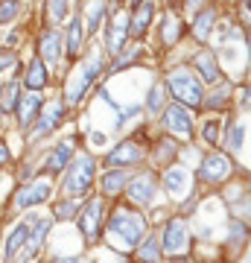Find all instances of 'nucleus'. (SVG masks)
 Segmentation results:
<instances>
[{
	"instance_id": "nucleus-14",
	"label": "nucleus",
	"mask_w": 251,
	"mask_h": 263,
	"mask_svg": "<svg viewBox=\"0 0 251 263\" xmlns=\"http://www.w3.org/2000/svg\"><path fill=\"white\" fill-rule=\"evenodd\" d=\"M50 196H53V184L47 179H35V181H29L24 190H18L15 208L18 211H29V208H38V205H44V202H50Z\"/></svg>"
},
{
	"instance_id": "nucleus-26",
	"label": "nucleus",
	"mask_w": 251,
	"mask_h": 263,
	"mask_svg": "<svg viewBox=\"0 0 251 263\" xmlns=\"http://www.w3.org/2000/svg\"><path fill=\"white\" fill-rule=\"evenodd\" d=\"M210 88H214V91L205 94L202 108H207V111H222L225 105H228V100H231V94H234V85L228 82V79H222V82L210 85Z\"/></svg>"
},
{
	"instance_id": "nucleus-36",
	"label": "nucleus",
	"mask_w": 251,
	"mask_h": 263,
	"mask_svg": "<svg viewBox=\"0 0 251 263\" xmlns=\"http://www.w3.org/2000/svg\"><path fill=\"white\" fill-rule=\"evenodd\" d=\"M155 161H161V164H167V158L172 161L178 155V143H172V141H161L158 146H155Z\"/></svg>"
},
{
	"instance_id": "nucleus-12",
	"label": "nucleus",
	"mask_w": 251,
	"mask_h": 263,
	"mask_svg": "<svg viewBox=\"0 0 251 263\" xmlns=\"http://www.w3.org/2000/svg\"><path fill=\"white\" fill-rule=\"evenodd\" d=\"M62 56H65V38H62L59 27L44 29V32L38 35V59H41L47 67L56 70L59 62H62Z\"/></svg>"
},
{
	"instance_id": "nucleus-20",
	"label": "nucleus",
	"mask_w": 251,
	"mask_h": 263,
	"mask_svg": "<svg viewBox=\"0 0 251 263\" xmlns=\"http://www.w3.org/2000/svg\"><path fill=\"white\" fill-rule=\"evenodd\" d=\"M65 38V56H70L76 62V56H82V47H85V27H82V15H70L67 18V29L62 32Z\"/></svg>"
},
{
	"instance_id": "nucleus-31",
	"label": "nucleus",
	"mask_w": 251,
	"mask_h": 263,
	"mask_svg": "<svg viewBox=\"0 0 251 263\" xmlns=\"http://www.w3.org/2000/svg\"><path fill=\"white\" fill-rule=\"evenodd\" d=\"M70 6H73V0H47V24L59 27L62 21H67L70 18Z\"/></svg>"
},
{
	"instance_id": "nucleus-38",
	"label": "nucleus",
	"mask_w": 251,
	"mask_h": 263,
	"mask_svg": "<svg viewBox=\"0 0 251 263\" xmlns=\"http://www.w3.org/2000/svg\"><path fill=\"white\" fill-rule=\"evenodd\" d=\"M12 67H18V56L12 53V50H0V73H6V70H12Z\"/></svg>"
},
{
	"instance_id": "nucleus-22",
	"label": "nucleus",
	"mask_w": 251,
	"mask_h": 263,
	"mask_svg": "<svg viewBox=\"0 0 251 263\" xmlns=\"http://www.w3.org/2000/svg\"><path fill=\"white\" fill-rule=\"evenodd\" d=\"M50 85V67L41 62V59H29L27 70H24V88L27 91H44Z\"/></svg>"
},
{
	"instance_id": "nucleus-30",
	"label": "nucleus",
	"mask_w": 251,
	"mask_h": 263,
	"mask_svg": "<svg viewBox=\"0 0 251 263\" xmlns=\"http://www.w3.org/2000/svg\"><path fill=\"white\" fill-rule=\"evenodd\" d=\"M134 249H138V260L140 263H158L161 260V246H158V237L155 234L140 237V243L134 246Z\"/></svg>"
},
{
	"instance_id": "nucleus-6",
	"label": "nucleus",
	"mask_w": 251,
	"mask_h": 263,
	"mask_svg": "<svg viewBox=\"0 0 251 263\" xmlns=\"http://www.w3.org/2000/svg\"><path fill=\"white\" fill-rule=\"evenodd\" d=\"M103 216H105V196H91L85 205H79L76 226H79V231H82V237H85L88 246H96V240H100Z\"/></svg>"
},
{
	"instance_id": "nucleus-1",
	"label": "nucleus",
	"mask_w": 251,
	"mask_h": 263,
	"mask_svg": "<svg viewBox=\"0 0 251 263\" xmlns=\"http://www.w3.org/2000/svg\"><path fill=\"white\" fill-rule=\"evenodd\" d=\"M103 70H105V50L93 47L88 56L79 59L65 79V97H62L65 108H76V105L82 103L85 94L91 91V85L103 76Z\"/></svg>"
},
{
	"instance_id": "nucleus-2",
	"label": "nucleus",
	"mask_w": 251,
	"mask_h": 263,
	"mask_svg": "<svg viewBox=\"0 0 251 263\" xmlns=\"http://www.w3.org/2000/svg\"><path fill=\"white\" fill-rule=\"evenodd\" d=\"M146 228H149V222L143 214H138L129 205H117L111 211V216H108V240H111V249H117V252L134 249L140 243V237L146 234Z\"/></svg>"
},
{
	"instance_id": "nucleus-15",
	"label": "nucleus",
	"mask_w": 251,
	"mask_h": 263,
	"mask_svg": "<svg viewBox=\"0 0 251 263\" xmlns=\"http://www.w3.org/2000/svg\"><path fill=\"white\" fill-rule=\"evenodd\" d=\"M196 70V76L202 79L205 85H216V82H222L225 73H222V67H219V59H216L214 50H199L193 56V65H190Z\"/></svg>"
},
{
	"instance_id": "nucleus-35",
	"label": "nucleus",
	"mask_w": 251,
	"mask_h": 263,
	"mask_svg": "<svg viewBox=\"0 0 251 263\" xmlns=\"http://www.w3.org/2000/svg\"><path fill=\"white\" fill-rule=\"evenodd\" d=\"M219 138H222V123H219V117H216V120H205V123H202V141H205L210 149H216Z\"/></svg>"
},
{
	"instance_id": "nucleus-19",
	"label": "nucleus",
	"mask_w": 251,
	"mask_h": 263,
	"mask_svg": "<svg viewBox=\"0 0 251 263\" xmlns=\"http://www.w3.org/2000/svg\"><path fill=\"white\" fill-rule=\"evenodd\" d=\"M70 158H73V138H65V141H59L53 149L47 152L41 173H47V176H59V173L70 164Z\"/></svg>"
},
{
	"instance_id": "nucleus-44",
	"label": "nucleus",
	"mask_w": 251,
	"mask_h": 263,
	"mask_svg": "<svg viewBox=\"0 0 251 263\" xmlns=\"http://www.w3.org/2000/svg\"><path fill=\"white\" fill-rule=\"evenodd\" d=\"M0 88H3V85H0Z\"/></svg>"
},
{
	"instance_id": "nucleus-24",
	"label": "nucleus",
	"mask_w": 251,
	"mask_h": 263,
	"mask_svg": "<svg viewBox=\"0 0 251 263\" xmlns=\"http://www.w3.org/2000/svg\"><path fill=\"white\" fill-rule=\"evenodd\" d=\"M245 135H248L245 120H234V123H228V132H225V138H219V143L225 146L228 155H240L242 146H245Z\"/></svg>"
},
{
	"instance_id": "nucleus-8",
	"label": "nucleus",
	"mask_w": 251,
	"mask_h": 263,
	"mask_svg": "<svg viewBox=\"0 0 251 263\" xmlns=\"http://www.w3.org/2000/svg\"><path fill=\"white\" fill-rule=\"evenodd\" d=\"M123 190H126V196H129L131 205L152 208L155 205V196H158V176L149 173V170H143L138 176H129V181H126Z\"/></svg>"
},
{
	"instance_id": "nucleus-23",
	"label": "nucleus",
	"mask_w": 251,
	"mask_h": 263,
	"mask_svg": "<svg viewBox=\"0 0 251 263\" xmlns=\"http://www.w3.org/2000/svg\"><path fill=\"white\" fill-rule=\"evenodd\" d=\"M129 170L126 167H111L108 173H103V179H100V193H103L105 199H114L120 196L123 187H126V181H129Z\"/></svg>"
},
{
	"instance_id": "nucleus-11",
	"label": "nucleus",
	"mask_w": 251,
	"mask_h": 263,
	"mask_svg": "<svg viewBox=\"0 0 251 263\" xmlns=\"http://www.w3.org/2000/svg\"><path fill=\"white\" fill-rule=\"evenodd\" d=\"M146 152L149 149L140 141L126 138V141H120L108 155H105V164H108V167H134V164H143V161H146Z\"/></svg>"
},
{
	"instance_id": "nucleus-13",
	"label": "nucleus",
	"mask_w": 251,
	"mask_h": 263,
	"mask_svg": "<svg viewBox=\"0 0 251 263\" xmlns=\"http://www.w3.org/2000/svg\"><path fill=\"white\" fill-rule=\"evenodd\" d=\"M44 97H41V91H21L18 97V105H15V117H18V129H29L32 123H35L38 111L44 108Z\"/></svg>"
},
{
	"instance_id": "nucleus-43",
	"label": "nucleus",
	"mask_w": 251,
	"mask_h": 263,
	"mask_svg": "<svg viewBox=\"0 0 251 263\" xmlns=\"http://www.w3.org/2000/svg\"><path fill=\"white\" fill-rule=\"evenodd\" d=\"M129 3H131V6H138V3H140V0H129Z\"/></svg>"
},
{
	"instance_id": "nucleus-37",
	"label": "nucleus",
	"mask_w": 251,
	"mask_h": 263,
	"mask_svg": "<svg viewBox=\"0 0 251 263\" xmlns=\"http://www.w3.org/2000/svg\"><path fill=\"white\" fill-rule=\"evenodd\" d=\"M96 263H126V257H123V252H117V249H103L100 252V257H96Z\"/></svg>"
},
{
	"instance_id": "nucleus-27",
	"label": "nucleus",
	"mask_w": 251,
	"mask_h": 263,
	"mask_svg": "<svg viewBox=\"0 0 251 263\" xmlns=\"http://www.w3.org/2000/svg\"><path fill=\"white\" fill-rule=\"evenodd\" d=\"M27 237H29V222L24 219L21 226H15L9 231V237H6V243H3V260L9 263V260H15L21 254V249H24V243H27Z\"/></svg>"
},
{
	"instance_id": "nucleus-33",
	"label": "nucleus",
	"mask_w": 251,
	"mask_h": 263,
	"mask_svg": "<svg viewBox=\"0 0 251 263\" xmlns=\"http://www.w3.org/2000/svg\"><path fill=\"white\" fill-rule=\"evenodd\" d=\"M18 97H21V85L18 82H6L0 88V114H12L15 105H18Z\"/></svg>"
},
{
	"instance_id": "nucleus-9",
	"label": "nucleus",
	"mask_w": 251,
	"mask_h": 263,
	"mask_svg": "<svg viewBox=\"0 0 251 263\" xmlns=\"http://www.w3.org/2000/svg\"><path fill=\"white\" fill-rule=\"evenodd\" d=\"M65 103L62 100H53V103H44V108L38 111V117H35V123L29 126V143H35V141H44L47 135H53V132L65 123Z\"/></svg>"
},
{
	"instance_id": "nucleus-10",
	"label": "nucleus",
	"mask_w": 251,
	"mask_h": 263,
	"mask_svg": "<svg viewBox=\"0 0 251 263\" xmlns=\"http://www.w3.org/2000/svg\"><path fill=\"white\" fill-rule=\"evenodd\" d=\"M161 117V126L169 132V135H178V138H184V141H190L193 138V114H190V108L181 103H167L164 105V111L158 114Z\"/></svg>"
},
{
	"instance_id": "nucleus-21",
	"label": "nucleus",
	"mask_w": 251,
	"mask_h": 263,
	"mask_svg": "<svg viewBox=\"0 0 251 263\" xmlns=\"http://www.w3.org/2000/svg\"><path fill=\"white\" fill-rule=\"evenodd\" d=\"M108 0H88V6H85V35H96L100 32V27L105 24V18H108Z\"/></svg>"
},
{
	"instance_id": "nucleus-34",
	"label": "nucleus",
	"mask_w": 251,
	"mask_h": 263,
	"mask_svg": "<svg viewBox=\"0 0 251 263\" xmlns=\"http://www.w3.org/2000/svg\"><path fill=\"white\" fill-rule=\"evenodd\" d=\"M21 15H24L21 0H0V24H15Z\"/></svg>"
},
{
	"instance_id": "nucleus-25",
	"label": "nucleus",
	"mask_w": 251,
	"mask_h": 263,
	"mask_svg": "<svg viewBox=\"0 0 251 263\" xmlns=\"http://www.w3.org/2000/svg\"><path fill=\"white\" fill-rule=\"evenodd\" d=\"M184 35V21L178 12H167L164 21H161V41H164V47H176L178 41Z\"/></svg>"
},
{
	"instance_id": "nucleus-42",
	"label": "nucleus",
	"mask_w": 251,
	"mask_h": 263,
	"mask_svg": "<svg viewBox=\"0 0 251 263\" xmlns=\"http://www.w3.org/2000/svg\"><path fill=\"white\" fill-rule=\"evenodd\" d=\"M50 263H82V260H79L76 254H67V257H53Z\"/></svg>"
},
{
	"instance_id": "nucleus-5",
	"label": "nucleus",
	"mask_w": 251,
	"mask_h": 263,
	"mask_svg": "<svg viewBox=\"0 0 251 263\" xmlns=\"http://www.w3.org/2000/svg\"><path fill=\"white\" fill-rule=\"evenodd\" d=\"M199 179H202V184H207V187H222L225 181L234 179V161L228 152H207L205 158H202V164H199Z\"/></svg>"
},
{
	"instance_id": "nucleus-40",
	"label": "nucleus",
	"mask_w": 251,
	"mask_h": 263,
	"mask_svg": "<svg viewBox=\"0 0 251 263\" xmlns=\"http://www.w3.org/2000/svg\"><path fill=\"white\" fill-rule=\"evenodd\" d=\"M9 161H12V152H9V146H6V143H0V170L6 167Z\"/></svg>"
},
{
	"instance_id": "nucleus-18",
	"label": "nucleus",
	"mask_w": 251,
	"mask_h": 263,
	"mask_svg": "<svg viewBox=\"0 0 251 263\" xmlns=\"http://www.w3.org/2000/svg\"><path fill=\"white\" fill-rule=\"evenodd\" d=\"M161 184L167 190L172 199H181L187 196V190L193 187V176H190V170L184 167H164V176H161Z\"/></svg>"
},
{
	"instance_id": "nucleus-7",
	"label": "nucleus",
	"mask_w": 251,
	"mask_h": 263,
	"mask_svg": "<svg viewBox=\"0 0 251 263\" xmlns=\"http://www.w3.org/2000/svg\"><path fill=\"white\" fill-rule=\"evenodd\" d=\"M190 249V222L184 216H169L164 234H161V252L169 257H181Z\"/></svg>"
},
{
	"instance_id": "nucleus-16",
	"label": "nucleus",
	"mask_w": 251,
	"mask_h": 263,
	"mask_svg": "<svg viewBox=\"0 0 251 263\" xmlns=\"http://www.w3.org/2000/svg\"><path fill=\"white\" fill-rule=\"evenodd\" d=\"M155 21V3L152 0H140L138 6H131V15H129V38L134 41H143Z\"/></svg>"
},
{
	"instance_id": "nucleus-4",
	"label": "nucleus",
	"mask_w": 251,
	"mask_h": 263,
	"mask_svg": "<svg viewBox=\"0 0 251 263\" xmlns=\"http://www.w3.org/2000/svg\"><path fill=\"white\" fill-rule=\"evenodd\" d=\"M65 179H62V196L65 199H82L88 190L93 187V179H96V158L88 155V152H79L70 158L65 170Z\"/></svg>"
},
{
	"instance_id": "nucleus-39",
	"label": "nucleus",
	"mask_w": 251,
	"mask_h": 263,
	"mask_svg": "<svg viewBox=\"0 0 251 263\" xmlns=\"http://www.w3.org/2000/svg\"><path fill=\"white\" fill-rule=\"evenodd\" d=\"M210 0H184V9L190 12V15H196V12L202 9V6H207Z\"/></svg>"
},
{
	"instance_id": "nucleus-29",
	"label": "nucleus",
	"mask_w": 251,
	"mask_h": 263,
	"mask_svg": "<svg viewBox=\"0 0 251 263\" xmlns=\"http://www.w3.org/2000/svg\"><path fill=\"white\" fill-rule=\"evenodd\" d=\"M164 105H167V88L164 82H155L152 88L146 91V100H143V111L152 114V117H158L164 111Z\"/></svg>"
},
{
	"instance_id": "nucleus-17",
	"label": "nucleus",
	"mask_w": 251,
	"mask_h": 263,
	"mask_svg": "<svg viewBox=\"0 0 251 263\" xmlns=\"http://www.w3.org/2000/svg\"><path fill=\"white\" fill-rule=\"evenodd\" d=\"M216 24H219V6L216 3H207V6H202V9L193 15V38L199 41V44H207L210 41V35H214Z\"/></svg>"
},
{
	"instance_id": "nucleus-3",
	"label": "nucleus",
	"mask_w": 251,
	"mask_h": 263,
	"mask_svg": "<svg viewBox=\"0 0 251 263\" xmlns=\"http://www.w3.org/2000/svg\"><path fill=\"white\" fill-rule=\"evenodd\" d=\"M164 88H167L172 100L187 108H202V100H205V82L196 76V70L190 65H178L169 67L167 76H164Z\"/></svg>"
},
{
	"instance_id": "nucleus-41",
	"label": "nucleus",
	"mask_w": 251,
	"mask_h": 263,
	"mask_svg": "<svg viewBox=\"0 0 251 263\" xmlns=\"http://www.w3.org/2000/svg\"><path fill=\"white\" fill-rule=\"evenodd\" d=\"M105 141H108V138H105V132H100V129L91 132V143H93V146H103Z\"/></svg>"
},
{
	"instance_id": "nucleus-32",
	"label": "nucleus",
	"mask_w": 251,
	"mask_h": 263,
	"mask_svg": "<svg viewBox=\"0 0 251 263\" xmlns=\"http://www.w3.org/2000/svg\"><path fill=\"white\" fill-rule=\"evenodd\" d=\"M76 214H79V199L59 196V202L53 205V222H67V219H76Z\"/></svg>"
},
{
	"instance_id": "nucleus-28",
	"label": "nucleus",
	"mask_w": 251,
	"mask_h": 263,
	"mask_svg": "<svg viewBox=\"0 0 251 263\" xmlns=\"http://www.w3.org/2000/svg\"><path fill=\"white\" fill-rule=\"evenodd\" d=\"M143 59H146V47H143V44H134L131 50L123 47L120 56L114 59V65H111V70H108V73H120V70H126V67H131V65H140Z\"/></svg>"
},
{
	"instance_id": "nucleus-45",
	"label": "nucleus",
	"mask_w": 251,
	"mask_h": 263,
	"mask_svg": "<svg viewBox=\"0 0 251 263\" xmlns=\"http://www.w3.org/2000/svg\"><path fill=\"white\" fill-rule=\"evenodd\" d=\"M93 263H96V260H93Z\"/></svg>"
}]
</instances>
